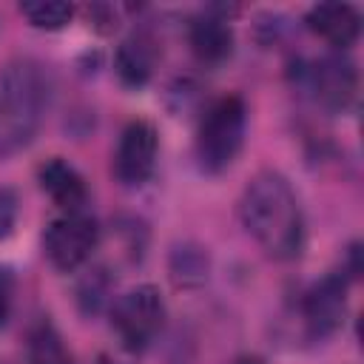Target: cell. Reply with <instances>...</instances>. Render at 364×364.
Returning a JSON list of instances; mask_svg holds the SVG:
<instances>
[{"label": "cell", "instance_id": "1", "mask_svg": "<svg viewBox=\"0 0 364 364\" xmlns=\"http://www.w3.org/2000/svg\"><path fill=\"white\" fill-rule=\"evenodd\" d=\"M239 219L247 236L276 262H293L307 242L301 202L290 179L273 168L253 173L239 196Z\"/></svg>", "mask_w": 364, "mask_h": 364}, {"label": "cell", "instance_id": "2", "mask_svg": "<svg viewBox=\"0 0 364 364\" xmlns=\"http://www.w3.org/2000/svg\"><path fill=\"white\" fill-rule=\"evenodd\" d=\"M51 91V71L34 57H14L0 68V156L23 151L37 136Z\"/></svg>", "mask_w": 364, "mask_h": 364}, {"label": "cell", "instance_id": "3", "mask_svg": "<svg viewBox=\"0 0 364 364\" xmlns=\"http://www.w3.org/2000/svg\"><path fill=\"white\" fill-rule=\"evenodd\" d=\"M247 131V105L239 94L219 97L202 117L196 131V162L202 173H222L228 171L242 145Z\"/></svg>", "mask_w": 364, "mask_h": 364}, {"label": "cell", "instance_id": "4", "mask_svg": "<svg viewBox=\"0 0 364 364\" xmlns=\"http://www.w3.org/2000/svg\"><path fill=\"white\" fill-rule=\"evenodd\" d=\"M165 299L159 293L156 284H136L131 290H125L122 296L114 299L111 304V330L117 333L119 344L139 355L145 353L156 336L165 327Z\"/></svg>", "mask_w": 364, "mask_h": 364}, {"label": "cell", "instance_id": "5", "mask_svg": "<svg viewBox=\"0 0 364 364\" xmlns=\"http://www.w3.org/2000/svg\"><path fill=\"white\" fill-rule=\"evenodd\" d=\"M301 85L330 114H347L358 100V68L341 51L324 54L299 71Z\"/></svg>", "mask_w": 364, "mask_h": 364}, {"label": "cell", "instance_id": "6", "mask_svg": "<svg viewBox=\"0 0 364 364\" xmlns=\"http://www.w3.org/2000/svg\"><path fill=\"white\" fill-rule=\"evenodd\" d=\"M97 245H100V225L94 216L82 210L60 213L43 230V253L60 273H74L77 267H82L97 250Z\"/></svg>", "mask_w": 364, "mask_h": 364}, {"label": "cell", "instance_id": "7", "mask_svg": "<svg viewBox=\"0 0 364 364\" xmlns=\"http://www.w3.org/2000/svg\"><path fill=\"white\" fill-rule=\"evenodd\" d=\"M156 154H159V134L154 122L148 119H131L114 148V162L111 171L119 185L125 188H139L154 176L156 168Z\"/></svg>", "mask_w": 364, "mask_h": 364}, {"label": "cell", "instance_id": "8", "mask_svg": "<svg viewBox=\"0 0 364 364\" xmlns=\"http://www.w3.org/2000/svg\"><path fill=\"white\" fill-rule=\"evenodd\" d=\"M347 287L350 279L341 270H330L304 290L301 316L310 338H327L341 330L347 318Z\"/></svg>", "mask_w": 364, "mask_h": 364}, {"label": "cell", "instance_id": "9", "mask_svg": "<svg viewBox=\"0 0 364 364\" xmlns=\"http://www.w3.org/2000/svg\"><path fill=\"white\" fill-rule=\"evenodd\" d=\"M188 46L202 65H219L233 54V28L225 6H210L188 23Z\"/></svg>", "mask_w": 364, "mask_h": 364}, {"label": "cell", "instance_id": "10", "mask_svg": "<svg viewBox=\"0 0 364 364\" xmlns=\"http://www.w3.org/2000/svg\"><path fill=\"white\" fill-rule=\"evenodd\" d=\"M304 26L336 51H344L361 37V11L353 3H316L307 9Z\"/></svg>", "mask_w": 364, "mask_h": 364}, {"label": "cell", "instance_id": "11", "mask_svg": "<svg viewBox=\"0 0 364 364\" xmlns=\"http://www.w3.org/2000/svg\"><path fill=\"white\" fill-rule=\"evenodd\" d=\"M37 182L43 193L63 210V213H77L88 202V185L82 173L63 156H51L37 168Z\"/></svg>", "mask_w": 364, "mask_h": 364}, {"label": "cell", "instance_id": "12", "mask_svg": "<svg viewBox=\"0 0 364 364\" xmlns=\"http://www.w3.org/2000/svg\"><path fill=\"white\" fill-rule=\"evenodd\" d=\"M156 57H159L156 40L148 31H134L119 43L114 54V71L125 88H142L154 74Z\"/></svg>", "mask_w": 364, "mask_h": 364}, {"label": "cell", "instance_id": "13", "mask_svg": "<svg viewBox=\"0 0 364 364\" xmlns=\"http://www.w3.org/2000/svg\"><path fill=\"white\" fill-rule=\"evenodd\" d=\"M28 364H77L60 330L48 318H40L28 330Z\"/></svg>", "mask_w": 364, "mask_h": 364}, {"label": "cell", "instance_id": "14", "mask_svg": "<svg viewBox=\"0 0 364 364\" xmlns=\"http://www.w3.org/2000/svg\"><path fill=\"white\" fill-rule=\"evenodd\" d=\"M171 279L176 287H196L208 279V253L199 245H179L171 253Z\"/></svg>", "mask_w": 364, "mask_h": 364}, {"label": "cell", "instance_id": "15", "mask_svg": "<svg viewBox=\"0 0 364 364\" xmlns=\"http://www.w3.org/2000/svg\"><path fill=\"white\" fill-rule=\"evenodd\" d=\"M20 14L43 31H60L71 23L74 17V6L71 3H60V0H37V3H20Z\"/></svg>", "mask_w": 364, "mask_h": 364}, {"label": "cell", "instance_id": "16", "mask_svg": "<svg viewBox=\"0 0 364 364\" xmlns=\"http://www.w3.org/2000/svg\"><path fill=\"white\" fill-rule=\"evenodd\" d=\"M108 293H111V276H108V270L105 267H94L77 284V304H80V310L85 316H94L105 304Z\"/></svg>", "mask_w": 364, "mask_h": 364}, {"label": "cell", "instance_id": "17", "mask_svg": "<svg viewBox=\"0 0 364 364\" xmlns=\"http://www.w3.org/2000/svg\"><path fill=\"white\" fill-rule=\"evenodd\" d=\"M17 225V196L9 188H0V239L11 236Z\"/></svg>", "mask_w": 364, "mask_h": 364}, {"label": "cell", "instance_id": "18", "mask_svg": "<svg viewBox=\"0 0 364 364\" xmlns=\"http://www.w3.org/2000/svg\"><path fill=\"white\" fill-rule=\"evenodd\" d=\"M11 293H14V279L6 267H0V327L9 321L11 313Z\"/></svg>", "mask_w": 364, "mask_h": 364}, {"label": "cell", "instance_id": "19", "mask_svg": "<svg viewBox=\"0 0 364 364\" xmlns=\"http://www.w3.org/2000/svg\"><path fill=\"white\" fill-rule=\"evenodd\" d=\"M233 364H264V361H262L259 355H239Z\"/></svg>", "mask_w": 364, "mask_h": 364}, {"label": "cell", "instance_id": "20", "mask_svg": "<svg viewBox=\"0 0 364 364\" xmlns=\"http://www.w3.org/2000/svg\"><path fill=\"white\" fill-rule=\"evenodd\" d=\"M97 364H122V361H114V358H108V355H100Z\"/></svg>", "mask_w": 364, "mask_h": 364}]
</instances>
